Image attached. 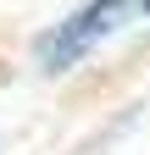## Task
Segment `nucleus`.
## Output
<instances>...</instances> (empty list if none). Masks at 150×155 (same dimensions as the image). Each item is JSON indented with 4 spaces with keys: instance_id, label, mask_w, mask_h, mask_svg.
Here are the masks:
<instances>
[{
    "instance_id": "obj_1",
    "label": "nucleus",
    "mask_w": 150,
    "mask_h": 155,
    "mask_svg": "<svg viewBox=\"0 0 150 155\" xmlns=\"http://www.w3.org/2000/svg\"><path fill=\"white\" fill-rule=\"evenodd\" d=\"M122 11H128V0H89V6H78L67 22H56V28L39 39V67H50V72L72 67L95 39H106L111 28L122 22Z\"/></svg>"
},
{
    "instance_id": "obj_2",
    "label": "nucleus",
    "mask_w": 150,
    "mask_h": 155,
    "mask_svg": "<svg viewBox=\"0 0 150 155\" xmlns=\"http://www.w3.org/2000/svg\"><path fill=\"white\" fill-rule=\"evenodd\" d=\"M145 11H150V0H145Z\"/></svg>"
}]
</instances>
